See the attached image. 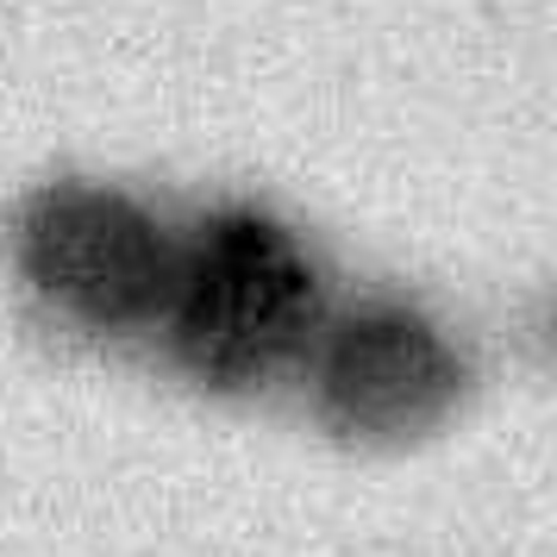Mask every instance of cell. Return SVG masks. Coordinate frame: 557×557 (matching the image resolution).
I'll list each match as a JSON object with an SVG mask.
<instances>
[{
    "label": "cell",
    "mask_w": 557,
    "mask_h": 557,
    "mask_svg": "<svg viewBox=\"0 0 557 557\" xmlns=\"http://www.w3.org/2000/svg\"><path fill=\"white\" fill-rule=\"evenodd\" d=\"M170 351L207 388H251L313 345L320 276L307 251L263 213H220L176 251L163 295Z\"/></svg>",
    "instance_id": "1"
},
{
    "label": "cell",
    "mask_w": 557,
    "mask_h": 557,
    "mask_svg": "<svg viewBox=\"0 0 557 557\" xmlns=\"http://www.w3.org/2000/svg\"><path fill=\"white\" fill-rule=\"evenodd\" d=\"M20 276L38 301L88 332H132L163 313L176 245L113 188L57 182L20 207Z\"/></svg>",
    "instance_id": "2"
},
{
    "label": "cell",
    "mask_w": 557,
    "mask_h": 557,
    "mask_svg": "<svg viewBox=\"0 0 557 557\" xmlns=\"http://www.w3.org/2000/svg\"><path fill=\"white\" fill-rule=\"evenodd\" d=\"M463 395V363L407 307H363L326 338L320 413L351 445H407Z\"/></svg>",
    "instance_id": "3"
}]
</instances>
